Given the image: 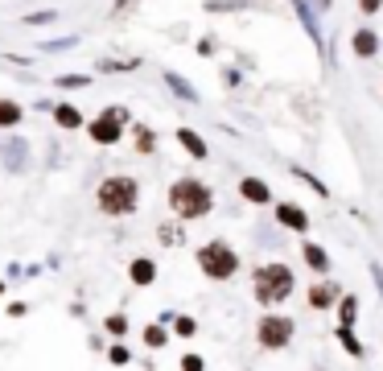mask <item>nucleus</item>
Wrapping results in <instances>:
<instances>
[{
  "mask_svg": "<svg viewBox=\"0 0 383 371\" xmlns=\"http://www.w3.org/2000/svg\"><path fill=\"white\" fill-rule=\"evenodd\" d=\"M293 289H297V277H293V268L280 264V260L260 264L252 273V293H255L260 305H280L285 297H293Z\"/></svg>",
  "mask_w": 383,
  "mask_h": 371,
  "instance_id": "obj_1",
  "label": "nucleus"
},
{
  "mask_svg": "<svg viewBox=\"0 0 383 371\" xmlns=\"http://www.w3.org/2000/svg\"><path fill=\"white\" fill-rule=\"evenodd\" d=\"M170 206L177 219H202V215H211L214 194L211 186H202L198 178H181V182L170 186Z\"/></svg>",
  "mask_w": 383,
  "mask_h": 371,
  "instance_id": "obj_2",
  "label": "nucleus"
},
{
  "mask_svg": "<svg viewBox=\"0 0 383 371\" xmlns=\"http://www.w3.org/2000/svg\"><path fill=\"white\" fill-rule=\"evenodd\" d=\"M136 202H140V182L136 178H124V174H116V178H107V182L99 186V211L103 215H132L136 211Z\"/></svg>",
  "mask_w": 383,
  "mask_h": 371,
  "instance_id": "obj_3",
  "label": "nucleus"
},
{
  "mask_svg": "<svg viewBox=\"0 0 383 371\" xmlns=\"http://www.w3.org/2000/svg\"><path fill=\"white\" fill-rule=\"evenodd\" d=\"M198 268H202L211 280H231L235 273H239V256L231 252V243L211 239V243L198 248Z\"/></svg>",
  "mask_w": 383,
  "mask_h": 371,
  "instance_id": "obj_4",
  "label": "nucleus"
},
{
  "mask_svg": "<svg viewBox=\"0 0 383 371\" xmlns=\"http://www.w3.org/2000/svg\"><path fill=\"white\" fill-rule=\"evenodd\" d=\"M293 334H297V326H293V318H285V314H264L260 326H255V342L264 351H285L293 342Z\"/></svg>",
  "mask_w": 383,
  "mask_h": 371,
  "instance_id": "obj_5",
  "label": "nucleus"
},
{
  "mask_svg": "<svg viewBox=\"0 0 383 371\" xmlns=\"http://www.w3.org/2000/svg\"><path fill=\"white\" fill-rule=\"evenodd\" d=\"M124 124H128L124 107H107L99 120H91V128H87V132H91L95 144H116V140L124 137Z\"/></svg>",
  "mask_w": 383,
  "mask_h": 371,
  "instance_id": "obj_6",
  "label": "nucleus"
},
{
  "mask_svg": "<svg viewBox=\"0 0 383 371\" xmlns=\"http://www.w3.org/2000/svg\"><path fill=\"white\" fill-rule=\"evenodd\" d=\"M0 165L13 169V174H21V169L29 165V144H25V140H4V144H0Z\"/></svg>",
  "mask_w": 383,
  "mask_h": 371,
  "instance_id": "obj_7",
  "label": "nucleus"
},
{
  "mask_svg": "<svg viewBox=\"0 0 383 371\" xmlns=\"http://www.w3.org/2000/svg\"><path fill=\"white\" fill-rule=\"evenodd\" d=\"M276 223L280 227H289V232H309V215L301 211L297 202H276Z\"/></svg>",
  "mask_w": 383,
  "mask_h": 371,
  "instance_id": "obj_8",
  "label": "nucleus"
},
{
  "mask_svg": "<svg viewBox=\"0 0 383 371\" xmlns=\"http://www.w3.org/2000/svg\"><path fill=\"white\" fill-rule=\"evenodd\" d=\"M338 297H342V293H338V285H334V280H326V285H313V289H309V305H313V310H326V305H334Z\"/></svg>",
  "mask_w": 383,
  "mask_h": 371,
  "instance_id": "obj_9",
  "label": "nucleus"
},
{
  "mask_svg": "<svg viewBox=\"0 0 383 371\" xmlns=\"http://www.w3.org/2000/svg\"><path fill=\"white\" fill-rule=\"evenodd\" d=\"M128 277H132V285H153L157 280V264L149 260V256H140V260H132V268H128Z\"/></svg>",
  "mask_w": 383,
  "mask_h": 371,
  "instance_id": "obj_10",
  "label": "nucleus"
},
{
  "mask_svg": "<svg viewBox=\"0 0 383 371\" xmlns=\"http://www.w3.org/2000/svg\"><path fill=\"white\" fill-rule=\"evenodd\" d=\"M239 194H243L248 202H260V206L272 202V190H268V182H260V178H243V182H239Z\"/></svg>",
  "mask_w": 383,
  "mask_h": 371,
  "instance_id": "obj_11",
  "label": "nucleus"
},
{
  "mask_svg": "<svg viewBox=\"0 0 383 371\" xmlns=\"http://www.w3.org/2000/svg\"><path fill=\"white\" fill-rule=\"evenodd\" d=\"M350 46H354L359 58H375V54H380V38H375V29H359Z\"/></svg>",
  "mask_w": 383,
  "mask_h": 371,
  "instance_id": "obj_12",
  "label": "nucleus"
},
{
  "mask_svg": "<svg viewBox=\"0 0 383 371\" xmlns=\"http://www.w3.org/2000/svg\"><path fill=\"white\" fill-rule=\"evenodd\" d=\"M301 256H305V264H309L313 273H330V256H326V248L305 243V248H301Z\"/></svg>",
  "mask_w": 383,
  "mask_h": 371,
  "instance_id": "obj_13",
  "label": "nucleus"
},
{
  "mask_svg": "<svg viewBox=\"0 0 383 371\" xmlns=\"http://www.w3.org/2000/svg\"><path fill=\"white\" fill-rule=\"evenodd\" d=\"M177 140H181V149H186V153H190V157H198V161H202V157H206V140L198 137V132H194V128H177Z\"/></svg>",
  "mask_w": 383,
  "mask_h": 371,
  "instance_id": "obj_14",
  "label": "nucleus"
},
{
  "mask_svg": "<svg viewBox=\"0 0 383 371\" xmlns=\"http://www.w3.org/2000/svg\"><path fill=\"white\" fill-rule=\"evenodd\" d=\"M165 342H170V330H165V322H153V326H144V347L161 351Z\"/></svg>",
  "mask_w": 383,
  "mask_h": 371,
  "instance_id": "obj_15",
  "label": "nucleus"
},
{
  "mask_svg": "<svg viewBox=\"0 0 383 371\" xmlns=\"http://www.w3.org/2000/svg\"><path fill=\"white\" fill-rule=\"evenodd\" d=\"M354 314H359V297H338V326H350L354 330Z\"/></svg>",
  "mask_w": 383,
  "mask_h": 371,
  "instance_id": "obj_16",
  "label": "nucleus"
},
{
  "mask_svg": "<svg viewBox=\"0 0 383 371\" xmlns=\"http://www.w3.org/2000/svg\"><path fill=\"white\" fill-rule=\"evenodd\" d=\"M54 120H58V128H83V116H79V107H54Z\"/></svg>",
  "mask_w": 383,
  "mask_h": 371,
  "instance_id": "obj_17",
  "label": "nucleus"
},
{
  "mask_svg": "<svg viewBox=\"0 0 383 371\" xmlns=\"http://www.w3.org/2000/svg\"><path fill=\"white\" fill-rule=\"evenodd\" d=\"M21 124V107L13 99H0V128H17Z\"/></svg>",
  "mask_w": 383,
  "mask_h": 371,
  "instance_id": "obj_18",
  "label": "nucleus"
},
{
  "mask_svg": "<svg viewBox=\"0 0 383 371\" xmlns=\"http://www.w3.org/2000/svg\"><path fill=\"white\" fill-rule=\"evenodd\" d=\"M338 342L346 347V355H354V359L363 355V342L354 338V330H350V326H338Z\"/></svg>",
  "mask_w": 383,
  "mask_h": 371,
  "instance_id": "obj_19",
  "label": "nucleus"
},
{
  "mask_svg": "<svg viewBox=\"0 0 383 371\" xmlns=\"http://www.w3.org/2000/svg\"><path fill=\"white\" fill-rule=\"evenodd\" d=\"M194 330H198V322H194V318L173 314V334H177V338H194Z\"/></svg>",
  "mask_w": 383,
  "mask_h": 371,
  "instance_id": "obj_20",
  "label": "nucleus"
},
{
  "mask_svg": "<svg viewBox=\"0 0 383 371\" xmlns=\"http://www.w3.org/2000/svg\"><path fill=\"white\" fill-rule=\"evenodd\" d=\"M165 83H170L173 87V95H181V99H198V95H194V87H190V83H186V79H181V75H165Z\"/></svg>",
  "mask_w": 383,
  "mask_h": 371,
  "instance_id": "obj_21",
  "label": "nucleus"
},
{
  "mask_svg": "<svg viewBox=\"0 0 383 371\" xmlns=\"http://www.w3.org/2000/svg\"><path fill=\"white\" fill-rule=\"evenodd\" d=\"M107 359H112L116 368H124V363H132V351H128L124 342H116V347H107Z\"/></svg>",
  "mask_w": 383,
  "mask_h": 371,
  "instance_id": "obj_22",
  "label": "nucleus"
},
{
  "mask_svg": "<svg viewBox=\"0 0 383 371\" xmlns=\"http://www.w3.org/2000/svg\"><path fill=\"white\" fill-rule=\"evenodd\" d=\"M54 87H62V91H79V87H87V75H62Z\"/></svg>",
  "mask_w": 383,
  "mask_h": 371,
  "instance_id": "obj_23",
  "label": "nucleus"
},
{
  "mask_svg": "<svg viewBox=\"0 0 383 371\" xmlns=\"http://www.w3.org/2000/svg\"><path fill=\"white\" fill-rule=\"evenodd\" d=\"M103 330H107V334H116V338H120V334H124V330H128V318H124V314H112V318H107V322H103Z\"/></svg>",
  "mask_w": 383,
  "mask_h": 371,
  "instance_id": "obj_24",
  "label": "nucleus"
},
{
  "mask_svg": "<svg viewBox=\"0 0 383 371\" xmlns=\"http://www.w3.org/2000/svg\"><path fill=\"white\" fill-rule=\"evenodd\" d=\"M136 149H140V153H153V149H157V137H153L149 128H140V132H136Z\"/></svg>",
  "mask_w": 383,
  "mask_h": 371,
  "instance_id": "obj_25",
  "label": "nucleus"
},
{
  "mask_svg": "<svg viewBox=\"0 0 383 371\" xmlns=\"http://www.w3.org/2000/svg\"><path fill=\"white\" fill-rule=\"evenodd\" d=\"M181 371H206L202 355H181Z\"/></svg>",
  "mask_w": 383,
  "mask_h": 371,
  "instance_id": "obj_26",
  "label": "nucleus"
},
{
  "mask_svg": "<svg viewBox=\"0 0 383 371\" xmlns=\"http://www.w3.org/2000/svg\"><path fill=\"white\" fill-rule=\"evenodd\" d=\"M25 21H29V25H50V21H58V13H29Z\"/></svg>",
  "mask_w": 383,
  "mask_h": 371,
  "instance_id": "obj_27",
  "label": "nucleus"
},
{
  "mask_svg": "<svg viewBox=\"0 0 383 371\" xmlns=\"http://www.w3.org/2000/svg\"><path fill=\"white\" fill-rule=\"evenodd\" d=\"M380 4H383V0H359V8H363L367 17H371V13H380Z\"/></svg>",
  "mask_w": 383,
  "mask_h": 371,
  "instance_id": "obj_28",
  "label": "nucleus"
},
{
  "mask_svg": "<svg viewBox=\"0 0 383 371\" xmlns=\"http://www.w3.org/2000/svg\"><path fill=\"white\" fill-rule=\"evenodd\" d=\"M0 293H4V280H0Z\"/></svg>",
  "mask_w": 383,
  "mask_h": 371,
  "instance_id": "obj_29",
  "label": "nucleus"
}]
</instances>
